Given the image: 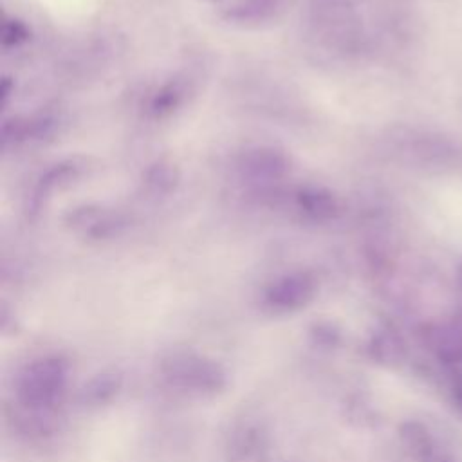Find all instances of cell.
<instances>
[{
    "label": "cell",
    "instance_id": "cell-1",
    "mask_svg": "<svg viewBox=\"0 0 462 462\" xmlns=\"http://www.w3.org/2000/svg\"><path fill=\"white\" fill-rule=\"evenodd\" d=\"M70 365L61 356H42L27 363L14 377V402L29 413H58L67 386Z\"/></svg>",
    "mask_w": 462,
    "mask_h": 462
},
{
    "label": "cell",
    "instance_id": "cell-2",
    "mask_svg": "<svg viewBox=\"0 0 462 462\" xmlns=\"http://www.w3.org/2000/svg\"><path fill=\"white\" fill-rule=\"evenodd\" d=\"M159 379L188 397H213L227 386L226 368L217 359L189 348L168 352L159 361Z\"/></svg>",
    "mask_w": 462,
    "mask_h": 462
},
{
    "label": "cell",
    "instance_id": "cell-3",
    "mask_svg": "<svg viewBox=\"0 0 462 462\" xmlns=\"http://www.w3.org/2000/svg\"><path fill=\"white\" fill-rule=\"evenodd\" d=\"M318 283L312 274L298 271L274 280L263 292L262 303L271 314H291L305 309L316 296Z\"/></svg>",
    "mask_w": 462,
    "mask_h": 462
},
{
    "label": "cell",
    "instance_id": "cell-4",
    "mask_svg": "<svg viewBox=\"0 0 462 462\" xmlns=\"http://www.w3.org/2000/svg\"><path fill=\"white\" fill-rule=\"evenodd\" d=\"M431 356L446 366L462 365V310L428 325L422 332Z\"/></svg>",
    "mask_w": 462,
    "mask_h": 462
},
{
    "label": "cell",
    "instance_id": "cell-5",
    "mask_svg": "<svg viewBox=\"0 0 462 462\" xmlns=\"http://www.w3.org/2000/svg\"><path fill=\"white\" fill-rule=\"evenodd\" d=\"M267 431L262 424L247 420L236 424L227 440L229 462H265L267 458Z\"/></svg>",
    "mask_w": 462,
    "mask_h": 462
},
{
    "label": "cell",
    "instance_id": "cell-6",
    "mask_svg": "<svg viewBox=\"0 0 462 462\" xmlns=\"http://www.w3.org/2000/svg\"><path fill=\"white\" fill-rule=\"evenodd\" d=\"M399 437L406 453L415 462H437V458L442 455V449L439 448L435 437L422 422H402L399 428Z\"/></svg>",
    "mask_w": 462,
    "mask_h": 462
},
{
    "label": "cell",
    "instance_id": "cell-7",
    "mask_svg": "<svg viewBox=\"0 0 462 462\" xmlns=\"http://www.w3.org/2000/svg\"><path fill=\"white\" fill-rule=\"evenodd\" d=\"M123 388V375L116 370H103L90 377L79 390V402L83 406L108 404Z\"/></svg>",
    "mask_w": 462,
    "mask_h": 462
},
{
    "label": "cell",
    "instance_id": "cell-8",
    "mask_svg": "<svg viewBox=\"0 0 462 462\" xmlns=\"http://www.w3.org/2000/svg\"><path fill=\"white\" fill-rule=\"evenodd\" d=\"M368 354L377 363L397 365L404 359L406 350L399 334L388 327H383L374 332L372 339L368 341Z\"/></svg>",
    "mask_w": 462,
    "mask_h": 462
},
{
    "label": "cell",
    "instance_id": "cell-9",
    "mask_svg": "<svg viewBox=\"0 0 462 462\" xmlns=\"http://www.w3.org/2000/svg\"><path fill=\"white\" fill-rule=\"evenodd\" d=\"M242 168L254 180H271L285 171V161L274 150H254L245 157Z\"/></svg>",
    "mask_w": 462,
    "mask_h": 462
},
{
    "label": "cell",
    "instance_id": "cell-10",
    "mask_svg": "<svg viewBox=\"0 0 462 462\" xmlns=\"http://www.w3.org/2000/svg\"><path fill=\"white\" fill-rule=\"evenodd\" d=\"M298 206L309 218L319 222L332 218L337 209L334 197L328 191L318 188L301 189L298 195Z\"/></svg>",
    "mask_w": 462,
    "mask_h": 462
},
{
    "label": "cell",
    "instance_id": "cell-11",
    "mask_svg": "<svg viewBox=\"0 0 462 462\" xmlns=\"http://www.w3.org/2000/svg\"><path fill=\"white\" fill-rule=\"evenodd\" d=\"M182 94H184V88L179 83H168L162 90L157 92V96L152 103V110L157 116L171 112V108H175L180 103Z\"/></svg>",
    "mask_w": 462,
    "mask_h": 462
},
{
    "label": "cell",
    "instance_id": "cell-12",
    "mask_svg": "<svg viewBox=\"0 0 462 462\" xmlns=\"http://www.w3.org/2000/svg\"><path fill=\"white\" fill-rule=\"evenodd\" d=\"M285 0H245L238 7L236 18H265L271 16L278 5H283Z\"/></svg>",
    "mask_w": 462,
    "mask_h": 462
},
{
    "label": "cell",
    "instance_id": "cell-13",
    "mask_svg": "<svg viewBox=\"0 0 462 462\" xmlns=\"http://www.w3.org/2000/svg\"><path fill=\"white\" fill-rule=\"evenodd\" d=\"M314 345L323 348H332L339 343V330L332 323H316L310 330Z\"/></svg>",
    "mask_w": 462,
    "mask_h": 462
},
{
    "label": "cell",
    "instance_id": "cell-14",
    "mask_svg": "<svg viewBox=\"0 0 462 462\" xmlns=\"http://www.w3.org/2000/svg\"><path fill=\"white\" fill-rule=\"evenodd\" d=\"M451 401L457 411L462 415V372H458L451 383Z\"/></svg>",
    "mask_w": 462,
    "mask_h": 462
},
{
    "label": "cell",
    "instance_id": "cell-15",
    "mask_svg": "<svg viewBox=\"0 0 462 462\" xmlns=\"http://www.w3.org/2000/svg\"><path fill=\"white\" fill-rule=\"evenodd\" d=\"M437 462H453V460H451V458H449L446 453H442V455L437 458Z\"/></svg>",
    "mask_w": 462,
    "mask_h": 462
},
{
    "label": "cell",
    "instance_id": "cell-16",
    "mask_svg": "<svg viewBox=\"0 0 462 462\" xmlns=\"http://www.w3.org/2000/svg\"><path fill=\"white\" fill-rule=\"evenodd\" d=\"M458 282H460V285H462V265H460V269H458Z\"/></svg>",
    "mask_w": 462,
    "mask_h": 462
}]
</instances>
